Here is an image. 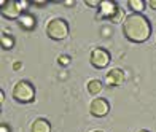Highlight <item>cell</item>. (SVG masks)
Here are the masks:
<instances>
[{
	"label": "cell",
	"mask_w": 156,
	"mask_h": 132,
	"mask_svg": "<svg viewBox=\"0 0 156 132\" xmlns=\"http://www.w3.org/2000/svg\"><path fill=\"white\" fill-rule=\"evenodd\" d=\"M123 33L132 43H144L151 35V23L142 13H132L123 21Z\"/></svg>",
	"instance_id": "obj_1"
},
{
	"label": "cell",
	"mask_w": 156,
	"mask_h": 132,
	"mask_svg": "<svg viewBox=\"0 0 156 132\" xmlns=\"http://www.w3.org/2000/svg\"><path fill=\"white\" fill-rule=\"evenodd\" d=\"M13 99L21 103H30L35 99V88L32 86V83L21 80L16 83L15 89H13Z\"/></svg>",
	"instance_id": "obj_2"
},
{
	"label": "cell",
	"mask_w": 156,
	"mask_h": 132,
	"mask_svg": "<svg viewBox=\"0 0 156 132\" xmlns=\"http://www.w3.org/2000/svg\"><path fill=\"white\" fill-rule=\"evenodd\" d=\"M46 35L53 40H64L69 35V24L66 19L56 18L46 24Z\"/></svg>",
	"instance_id": "obj_3"
},
{
	"label": "cell",
	"mask_w": 156,
	"mask_h": 132,
	"mask_svg": "<svg viewBox=\"0 0 156 132\" xmlns=\"http://www.w3.org/2000/svg\"><path fill=\"white\" fill-rule=\"evenodd\" d=\"M0 11H2V16L6 19H18L21 18V13L23 8L18 0H0Z\"/></svg>",
	"instance_id": "obj_4"
},
{
	"label": "cell",
	"mask_w": 156,
	"mask_h": 132,
	"mask_svg": "<svg viewBox=\"0 0 156 132\" xmlns=\"http://www.w3.org/2000/svg\"><path fill=\"white\" fill-rule=\"evenodd\" d=\"M110 59H112L110 53L105 50V48H96V50H93V53H91L89 62L96 68H105L110 64Z\"/></svg>",
	"instance_id": "obj_5"
},
{
	"label": "cell",
	"mask_w": 156,
	"mask_h": 132,
	"mask_svg": "<svg viewBox=\"0 0 156 132\" xmlns=\"http://www.w3.org/2000/svg\"><path fill=\"white\" fill-rule=\"evenodd\" d=\"M89 112L96 118H104L110 112V103L107 99H94L89 105Z\"/></svg>",
	"instance_id": "obj_6"
},
{
	"label": "cell",
	"mask_w": 156,
	"mask_h": 132,
	"mask_svg": "<svg viewBox=\"0 0 156 132\" xmlns=\"http://www.w3.org/2000/svg\"><path fill=\"white\" fill-rule=\"evenodd\" d=\"M99 15H97V19H104V18H108L112 19L113 15L116 13L118 10V5L115 2H112V0H102L101 5H99Z\"/></svg>",
	"instance_id": "obj_7"
},
{
	"label": "cell",
	"mask_w": 156,
	"mask_h": 132,
	"mask_svg": "<svg viewBox=\"0 0 156 132\" xmlns=\"http://www.w3.org/2000/svg\"><path fill=\"white\" fill-rule=\"evenodd\" d=\"M105 81H107L108 86H119V85H123L124 72L121 70V68H112V70L107 73V76H105Z\"/></svg>",
	"instance_id": "obj_8"
},
{
	"label": "cell",
	"mask_w": 156,
	"mask_h": 132,
	"mask_svg": "<svg viewBox=\"0 0 156 132\" xmlns=\"http://www.w3.org/2000/svg\"><path fill=\"white\" fill-rule=\"evenodd\" d=\"M30 130L32 132H51V124L45 118H38V120H35L32 123Z\"/></svg>",
	"instance_id": "obj_9"
},
{
	"label": "cell",
	"mask_w": 156,
	"mask_h": 132,
	"mask_svg": "<svg viewBox=\"0 0 156 132\" xmlns=\"http://www.w3.org/2000/svg\"><path fill=\"white\" fill-rule=\"evenodd\" d=\"M19 24H21V27H23V29L32 30L34 27H35V18L30 16V15H24V16L19 18Z\"/></svg>",
	"instance_id": "obj_10"
},
{
	"label": "cell",
	"mask_w": 156,
	"mask_h": 132,
	"mask_svg": "<svg viewBox=\"0 0 156 132\" xmlns=\"http://www.w3.org/2000/svg\"><path fill=\"white\" fill-rule=\"evenodd\" d=\"M104 89V85H102V81L101 80H91L88 83V92L91 96H97L99 92H101Z\"/></svg>",
	"instance_id": "obj_11"
},
{
	"label": "cell",
	"mask_w": 156,
	"mask_h": 132,
	"mask_svg": "<svg viewBox=\"0 0 156 132\" xmlns=\"http://www.w3.org/2000/svg\"><path fill=\"white\" fill-rule=\"evenodd\" d=\"M0 43H2V48L3 50H11L13 46H15V38L8 33H2L0 35Z\"/></svg>",
	"instance_id": "obj_12"
},
{
	"label": "cell",
	"mask_w": 156,
	"mask_h": 132,
	"mask_svg": "<svg viewBox=\"0 0 156 132\" xmlns=\"http://www.w3.org/2000/svg\"><path fill=\"white\" fill-rule=\"evenodd\" d=\"M127 5H129V8L134 13H142L144 8H145V2H144V0H129Z\"/></svg>",
	"instance_id": "obj_13"
},
{
	"label": "cell",
	"mask_w": 156,
	"mask_h": 132,
	"mask_svg": "<svg viewBox=\"0 0 156 132\" xmlns=\"http://www.w3.org/2000/svg\"><path fill=\"white\" fill-rule=\"evenodd\" d=\"M123 18H124V11H123V8H119V6H118L116 13L113 15V18H112L110 21H112L113 24H115V23H121V21H123Z\"/></svg>",
	"instance_id": "obj_14"
},
{
	"label": "cell",
	"mask_w": 156,
	"mask_h": 132,
	"mask_svg": "<svg viewBox=\"0 0 156 132\" xmlns=\"http://www.w3.org/2000/svg\"><path fill=\"white\" fill-rule=\"evenodd\" d=\"M59 64H62V65H69L70 64V57L69 56H59Z\"/></svg>",
	"instance_id": "obj_15"
},
{
	"label": "cell",
	"mask_w": 156,
	"mask_h": 132,
	"mask_svg": "<svg viewBox=\"0 0 156 132\" xmlns=\"http://www.w3.org/2000/svg\"><path fill=\"white\" fill-rule=\"evenodd\" d=\"M84 3H86L88 6H99V5H101V2H97V0H89V2L86 0Z\"/></svg>",
	"instance_id": "obj_16"
},
{
	"label": "cell",
	"mask_w": 156,
	"mask_h": 132,
	"mask_svg": "<svg viewBox=\"0 0 156 132\" xmlns=\"http://www.w3.org/2000/svg\"><path fill=\"white\" fill-rule=\"evenodd\" d=\"M0 132H11V129L8 127V124H6V123H2V126H0Z\"/></svg>",
	"instance_id": "obj_17"
},
{
	"label": "cell",
	"mask_w": 156,
	"mask_h": 132,
	"mask_svg": "<svg viewBox=\"0 0 156 132\" xmlns=\"http://www.w3.org/2000/svg\"><path fill=\"white\" fill-rule=\"evenodd\" d=\"M148 5H150L153 10H156V0H148Z\"/></svg>",
	"instance_id": "obj_18"
},
{
	"label": "cell",
	"mask_w": 156,
	"mask_h": 132,
	"mask_svg": "<svg viewBox=\"0 0 156 132\" xmlns=\"http://www.w3.org/2000/svg\"><path fill=\"white\" fill-rule=\"evenodd\" d=\"M13 68H15V70H19V68H21V62H15V65H13Z\"/></svg>",
	"instance_id": "obj_19"
},
{
	"label": "cell",
	"mask_w": 156,
	"mask_h": 132,
	"mask_svg": "<svg viewBox=\"0 0 156 132\" xmlns=\"http://www.w3.org/2000/svg\"><path fill=\"white\" fill-rule=\"evenodd\" d=\"M3 100H5V92L2 91V92H0V102H2V103H3Z\"/></svg>",
	"instance_id": "obj_20"
},
{
	"label": "cell",
	"mask_w": 156,
	"mask_h": 132,
	"mask_svg": "<svg viewBox=\"0 0 156 132\" xmlns=\"http://www.w3.org/2000/svg\"><path fill=\"white\" fill-rule=\"evenodd\" d=\"M34 3H35V5H38V6H43V5H46V2H37V0H35Z\"/></svg>",
	"instance_id": "obj_21"
},
{
	"label": "cell",
	"mask_w": 156,
	"mask_h": 132,
	"mask_svg": "<svg viewBox=\"0 0 156 132\" xmlns=\"http://www.w3.org/2000/svg\"><path fill=\"white\" fill-rule=\"evenodd\" d=\"M66 5L67 6H72V5H75V2H66Z\"/></svg>",
	"instance_id": "obj_22"
},
{
	"label": "cell",
	"mask_w": 156,
	"mask_h": 132,
	"mask_svg": "<svg viewBox=\"0 0 156 132\" xmlns=\"http://www.w3.org/2000/svg\"><path fill=\"white\" fill-rule=\"evenodd\" d=\"M139 132H148V130H139Z\"/></svg>",
	"instance_id": "obj_23"
},
{
	"label": "cell",
	"mask_w": 156,
	"mask_h": 132,
	"mask_svg": "<svg viewBox=\"0 0 156 132\" xmlns=\"http://www.w3.org/2000/svg\"><path fill=\"white\" fill-rule=\"evenodd\" d=\"M94 132H101V130H94Z\"/></svg>",
	"instance_id": "obj_24"
}]
</instances>
